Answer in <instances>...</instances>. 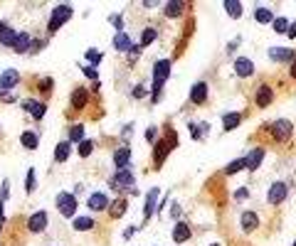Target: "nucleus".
Masks as SVG:
<instances>
[{"label":"nucleus","instance_id":"nucleus-1","mask_svg":"<svg viewBox=\"0 0 296 246\" xmlns=\"http://www.w3.org/2000/svg\"><path fill=\"white\" fill-rule=\"evenodd\" d=\"M170 67H173L170 59H158V62H153V71H151V79H153V87H151V104H158V101H161L163 87L168 84V79H170Z\"/></svg>","mask_w":296,"mask_h":246},{"label":"nucleus","instance_id":"nucleus-2","mask_svg":"<svg viewBox=\"0 0 296 246\" xmlns=\"http://www.w3.org/2000/svg\"><path fill=\"white\" fill-rule=\"evenodd\" d=\"M109 187L114 192H119L121 197H126L129 192L136 194V177H133L131 170H116L114 175L109 177Z\"/></svg>","mask_w":296,"mask_h":246},{"label":"nucleus","instance_id":"nucleus-3","mask_svg":"<svg viewBox=\"0 0 296 246\" xmlns=\"http://www.w3.org/2000/svg\"><path fill=\"white\" fill-rule=\"evenodd\" d=\"M72 15H74V8L72 5H67V3H62V5H55L52 8V13H50V22H47V35H55L62 25H67L69 20H72Z\"/></svg>","mask_w":296,"mask_h":246},{"label":"nucleus","instance_id":"nucleus-4","mask_svg":"<svg viewBox=\"0 0 296 246\" xmlns=\"http://www.w3.org/2000/svg\"><path fill=\"white\" fill-rule=\"evenodd\" d=\"M55 204H57V212H59L64 219H74V217H77L79 199L74 197L72 192H59V194H57V199H55Z\"/></svg>","mask_w":296,"mask_h":246},{"label":"nucleus","instance_id":"nucleus-5","mask_svg":"<svg viewBox=\"0 0 296 246\" xmlns=\"http://www.w3.org/2000/svg\"><path fill=\"white\" fill-rule=\"evenodd\" d=\"M267 131H269L274 143H286L291 138V133H294V126H291V121H286V118H277V121H272L267 126Z\"/></svg>","mask_w":296,"mask_h":246},{"label":"nucleus","instance_id":"nucleus-6","mask_svg":"<svg viewBox=\"0 0 296 246\" xmlns=\"http://www.w3.org/2000/svg\"><path fill=\"white\" fill-rule=\"evenodd\" d=\"M89 104H92V91L87 89V87H77L72 91V96H69V108L74 111V113H82L84 108H89Z\"/></svg>","mask_w":296,"mask_h":246},{"label":"nucleus","instance_id":"nucleus-7","mask_svg":"<svg viewBox=\"0 0 296 246\" xmlns=\"http://www.w3.org/2000/svg\"><path fill=\"white\" fill-rule=\"evenodd\" d=\"M158 197H161V187H151L146 194V202H143V224L146 227L148 222H151L156 217V210H158Z\"/></svg>","mask_w":296,"mask_h":246},{"label":"nucleus","instance_id":"nucleus-8","mask_svg":"<svg viewBox=\"0 0 296 246\" xmlns=\"http://www.w3.org/2000/svg\"><path fill=\"white\" fill-rule=\"evenodd\" d=\"M286 197H289V185H286L284 180H277V182L269 185V190H267V202L272 204V207H279L281 202H286Z\"/></svg>","mask_w":296,"mask_h":246},{"label":"nucleus","instance_id":"nucleus-9","mask_svg":"<svg viewBox=\"0 0 296 246\" xmlns=\"http://www.w3.org/2000/svg\"><path fill=\"white\" fill-rule=\"evenodd\" d=\"M274 89H272V84H267V81H262V84L257 87V91H254V106L257 108H267V106H272L274 104Z\"/></svg>","mask_w":296,"mask_h":246},{"label":"nucleus","instance_id":"nucleus-10","mask_svg":"<svg viewBox=\"0 0 296 246\" xmlns=\"http://www.w3.org/2000/svg\"><path fill=\"white\" fill-rule=\"evenodd\" d=\"M22 111L30 113L32 121H42L45 113H47V104L40 101V99H22Z\"/></svg>","mask_w":296,"mask_h":246},{"label":"nucleus","instance_id":"nucleus-11","mask_svg":"<svg viewBox=\"0 0 296 246\" xmlns=\"http://www.w3.org/2000/svg\"><path fill=\"white\" fill-rule=\"evenodd\" d=\"M264 155H267V148H264V145L252 148V150L244 155V170H247V173H254V170L264 162Z\"/></svg>","mask_w":296,"mask_h":246},{"label":"nucleus","instance_id":"nucleus-12","mask_svg":"<svg viewBox=\"0 0 296 246\" xmlns=\"http://www.w3.org/2000/svg\"><path fill=\"white\" fill-rule=\"evenodd\" d=\"M47 224H50V214L45 210H37L35 214L27 217V231H32V234H42L47 229Z\"/></svg>","mask_w":296,"mask_h":246},{"label":"nucleus","instance_id":"nucleus-13","mask_svg":"<svg viewBox=\"0 0 296 246\" xmlns=\"http://www.w3.org/2000/svg\"><path fill=\"white\" fill-rule=\"evenodd\" d=\"M116 170H131V145H119L111 158Z\"/></svg>","mask_w":296,"mask_h":246},{"label":"nucleus","instance_id":"nucleus-14","mask_svg":"<svg viewBox=\"0 0 296 246\" xmlns=\"http://www.w3.org/2000/svg\"><path fill=\"white\" fill-rule=\"evenodd\" d=\"M109 204H111V197L104 194V192H92L87 197V207L89 212H106L109 210Z\"/></svg>","mask_w":296,"mask_h":246},{"label":"nucleus","instance_id":"nucleus-15","mask_svg":"<svg viewBox=\"0 0 296 246\" xmlns=\"http://www.w3.org/2000/svg\"><path fill=\"white\" fill-rule=\"evenodd\" d=\"M129 204H131V197H114V199H111V204H109V217L111 219H121L124 214H126V210H129Z\"/></svg>","mask_w":296,"mask_h":246},{"label":"nucleus","instance_id":"nucleus-16","mask_svg":"<svg viewBox=\"0 0 296 246\" xmlns=\"http://www.w3.org/2000/svg\"><path fill=\"white\" fill-rule=\"evenodd\" d=\"M267 57H269L272 62H277V64H291V62L296 59V52L289 50V47H269Z\"/></svg>","mask_w":296,"mask_h":246},{"label":"nucleus","instance_id":"nucleus-17","mask_svg":"<svg viewBox=\"0 0 296 246\" xmlns=\"http://www.w3.org/2000/svg\"><path fill=\"white\" fill-rule=\"evenodd\" d=\"M207 96H210V84L207 81H198V84H193V89H190V104L193 106L207 104Z\"/></svg>","mask_w":296,"mask_h":246},{"label":"nucleus","instance_id":"nucleus-18","mask_svg":"<svg viewBox=\"0 0 296 246\" xmlns=\"http://www.w3.org/2000/svg\"><path fill=\"white\" fill-rule=\"evenodd\" d=\"M20 81H22V76H20L18 69H5L0 74V91H13Z\"/></svg>","mask_w":296,"mask_h":246},{"label":"nucleus","instance_id":"nucleus-19","mask_svg":"<svg viewBox=\"0 0 296 246\" xmlns=\"http://www.w3.org/2000/svg\"><path fill=\"white\" fill-rule=\"evenodd\" d=\"M32 47H35V37H32L30 32H18V39H15L13 52H15V54H30Z\"/></svg>","mask_w":296,"mask_h":246},{"label":"nucleus","instance_id":"nucleus-20","mask_svg":"<svg viewBox=\"0 0 296 246\" xmlns=\"http://www.w3.org/2000/svg\"><path fill=\"white\" fill-rule=\"evenodd\" d=\"M170 145L163 141V138H158V143L153 145V170H158L161 165H163V162H166V158L170 155Z\"/></svg>","mask_w":296,"mask_h":246},{"label":"nucleus","instance_id":"nucleus-21","mask_svg":"<svg viewBox=\"0 0 296 246\" xmlns=\"http://www.w3.org/2000/svg\"><path fill=\"white\" fill-rule=\"evenodd\" d=\"M232 69H235V74H237L240 79H249V76L254 74V62H252L249 57H237L235 64H232Z\"/></svg>","mask_w":296,"mask_h":246},{"label":"nucleus","instance_id":"nucleus-22","mask_svg":"<svg viewBox=\"0 0 296 246\" xmlns=\"http://www.w3.org/2000/svg\"><path fill=\"white\" fill-rule=\"evenodd\" d=\"M193 239V229H190V224L188 222H175V227H173V241L175 244H185V241H190Z\"/></svg>","mask_w":296,"mask_h":246},{"label":"nucleus","instance_id":"nucleus-23","mask_svg":"<svg viewBox=\"0 0 296 246\" xmlns=\"http://www.w3.org/2000/svg\"><path fill=\"white\" fill-rule=\"evenodd\" d=\"M185 8H188V5H185L183 0H168V3L163 5V13H166L168 20H178V18H183Z\"/></svg>","mask_w":296,"mask_h":246},{"label":"nucleus","instance_id":"nucleus-24","mask_svg":"<svg viewBox=\"0 0 296 246\" xmlns=\"http://www.w3.org/2000/svg\"><path fill=\"white\" fill-rule=\"evenodd\" d=\"M111 45H114V50H116V52H124V54H126V52L133 47V39H131V35L124 30V32H116V35H114Z\"/></svg>","mask_w":296,"mask_h":246},{"label":"nucleus","instance_id":"nucleus-25","mask_svg":"<svg viewBox=\"0 0 296 246\" xmlns=\"http://www.w3.org/2000/svg\"><path fill=\"white\" fill-rule=\"evenodd\" d=\"M244 121V113H240V111H230V113H225L222 116V131H235L240 123Z\"/></svg>","mask_w":296,"mask_h":246},{"label":"nucleus","instance_id":"nucleus-26","mask_svg":"<svg viewBox=\"0 0 296 246\" xmlns=\"http://www.w3.org/2000/svg\"><path fill=\"white\" fill-rule=\"evenodd\" d=\"M240 227H242V231L252 234V231L259 227V214H257V212H242V214H240Z\"/></svg>","mask_w":296,"mask_h":246},{"label":"nucleus","instance_id":"nucleus-27","mask_svg":"<svg viewBox=\"0 0 296 246\" xmlns=\"http://www.w3.org/2000/svg\"><path fill=\"white\" fill-rule=\"evenodd\" d=\"M72 229L74 231H94L96 229V219L94 217H74L72 219Z\"/></svg>","mask_w":296,"mask_h":246},{"label":"nucleus","instance_id":"nucleus-28","mask_svg":"<svg viewBox=\"0 0 296 246\" xmlns=\"http://www.w3.org/2000/svg\"><path fill=\"white\" fill-rule=\"evenodd\" d=\"M274 10L272 8H264V5H257L254 8V20L259 22V25H272L274 22Z\"/></svg>","mask_w":296,"mask_h":246},{"label":"nucleus","instance_id":"nucleus-29","mask_svg":"<svg viewBox=\"0 0 296 246\" xmlns=\"http://www.w3.org/2000/svg\"><path fill=\"white\" fill-rule=\"evenodd\" d=\"M15 39H18V30H13L10 25H5L3 30H0V45L3 47H15Z\"/></svg>","mask_w":296,"mask_h":246},{"label":"nucleus","instance_id":"nucleus-30","mask_svg":"<svg viewBox=\"0 0 296 246\" xmlns=\"http://www.w3.org/2000/svg\"><path fill=\"white\" fill-rule=\"evenodd\" d=\"M72 155V143L69 141H59L55 148V162H67Z\"/></svg>","mask_w":296,"mask_h":246},{"label":"nucleus","instance_id":"nucleus-31","mask_svg":"<svg viewBox=\"0 0 296 246\" xmlns=\"http://www.w3.org/2000/svg\"><path fill=\"white\" fill-rule=\"evenodd\" d=\"M156 39H158V27H143L141 30V39H138V45L141 47H148V45H153L156 42Z\"/></svg>","mask_w":296,"mask_h":246},{"label":"nucleus","instance_id":"nucleus-32","mask_svg":"<svg viewBox=\"0 0 296 246\" xmlns=\"http://www.w3.org/2000/svg\"><path fill=\"white\" fill-rule=\"evenodd\" d=\"M20 145H22L25 150H37V145H40V138H37L35 131H22V136H20Z\"/></svg>","mask_w":296,"mask_h":246},{"label":"nucleus","instance_id":"nucleus-33","mask_svg":"<svg viewBox=\"0 0 296 246\" xmlns=\"http://www.w3.org/2000/svg\"><path fill=\"white\" fill-rule=\"evenodd\" d=\"M87 136H84V123H74V126H69V133H67V141L74 145V143H82Z\"/></svg>","mask_w":296,"mask_h":246},{"label":"nucleus","instance_id":"nucleus-34","mask_svg":"<svg viewBox=\"0 0 296 246\" xmlns=\"http://www.w3.org/2000/svg\"><path fill=\"white\" fill-rule=\"evenodd\" d=\"M222 8H225V13H227L232 20H240L242 13H244L242 3H237V0H225V3H222Z\"/></svg>","mask_w":296,"mask_h":246},{"label":"nucleus","instance_id":"nucleus-35","mask_svg":"<svg viewBox=\"0 0 296 246\" xmlns=\"http://www.w3.org/2000/svg\"><path fill=\"white\" fill-rule=\"evenodd\" d=\"M188 128H190V133H193V141H203V138H205V133H210V123H207V121H203L200 126H195V123L190 121V123H188Z\"/></svg>","mask_w":296,"mask_h":246},{"label":"nucleus","instance_id":"nucleus-36","mask_svg":"<svg viewBox=\"0 0 296 246\" xmlns=\"http://www.w3.org/2000/svg\"><path fill=\"white\" fill-rule=\"evenodd\" d=\"M37 89H40V96H42V99H50V94H52V89H55V79H52V76H42L40 84H37Z\"/></svg>","mask_w":296,"mask_h":246},{"label":"nucleus","instance_id":"nucleus-37","mask_svg":"<svg viewBox=\"0 0 296 246\" xmlns=\"http://www.w3.org/2000/svg\"><path fill=\"white\" fill-rule=\"evenodd\" d=\"M240 170H244V158H237V160H232L230 165H227L225 170H222V175H225V177H232V175H237Z\"/></svg>","mask_w":296,"mask_h":246},{"label":"nucleus","instance_id":"nucleus-38","mask_svg":"<svg viewBox=\"0 0 296 246\" xmlns=\"http://www.w3.org/2000/svg\"><path fill=\"white\" fill-rule=\"evenodd\" d=\"M84 59H87V67H96V64H101V59H104V52H99V50H87L84 52Z\"/></svg>","mask_w":296,"mask_h":246},{"label":"nucleus","instance_id":"nucleus-39","mask_svg":"<svg viewBox=\"0 0 296 246\" xmlns=\"http://www.w3.org/2000/svg\"><path fill=\"white\" fill-rule=\"evenodd\" d=\"M77 153H79V158H89V155L94 153V141H92V138H84V141L79 143Z\"/></svg>","mask_w":296,"mask_h":246},{"label":"nucleus","instance_id":"nucleus-40","mask_svg":"<svg viewBox=\"0 0 296 246\" xmlns=\"http://www.w3.org/2000/svg\"><path fill=\"white\" fill-rule=\"evenodd\" d=\"M35 190H37V177H35V168H30L27 175H25V192L32 194Z\"/></svg>","mask_w":296,"mask_h":246},{"label":"nucleus","instance_id":"nucleus-41","mask_svg":"<svg viewBox=\"0 0 296 246\" xmlns=\"http://www.w3.org/2000/svg\"><path fill=\"white\" fill-rule=\"evenodd\" d=\"M272 27H274L277 35H286V32H289V20H286V18H274Z\"/></svg>","mask_w":296,"mask_h":246},{"label":"nucleus","instance_id":"nucleus-42","mask_svg":"<svg viewBox=\"0 0 296 246\" xmlns=\"http://www.w3.org/2000/svg\"><path fill=\"white\" fill-rule=\"evenodd\" d=\"M146 143H151V145L158 143V128L156 126H148L146 128Z\"/></svg>","mask_w":296,"mask_h":246},{"label":"nucleus","instance_id":"nucleus-43","mask_svg":"<svg viewBox=\"0 0 296 246\" xmlns=\"http://www.w3.org/2000/svg\"><path fill=\"white\" fill-rule=\"evenodd\" d=\"M109 22L116 27V32H124V15H119V13H114V15H109Z\"/></svg>","mask_w":296,"mask_h":246},{"label":"nucleus","instance_id":"nucleus-44","mask_svg":"<svg viewBox=\"0 0 296 246\" xmlns=\"http://www.w3.org/2000/svg\"><path fill=\"white\" fill-rule=\"evenodd\" d=\"M82 71H84V76H87L89 81H99V74H96V69H94V67H87V64H84V67H82Z\"/></svg>","mask_w":296,"mask_h":246},{"label":"nucleus","instance_id":"nucleus-45","mask_svg":"<svg viewBox=\"0 0 296 246\" xmlns=\"http://www.w3.org/2000/svg\"><path fill=\"white\" fill-rule=\"evenodd\" d=\"M18 96L13 91H0V104H15Z\"/></svg>","mask_w":296,"mask_h":246},{"label":"nucleus","instance_id":"nucleus-46","mask_svg":"<svg viewBox=\"0 0 296 246\" xmlns=\"http://www.w3.org/2000/svg\"><path fill=\"white\" fill-rule=\"evenodd\" d=\"M141 50H143V47H141V45H133V47H131V50H129V52H126V57H129V59H131V62H136V59H138V57H141Z\"/></svg>","mask_w":296,"mask_h":246},{"label":"nucleus","instance_id":"nucleus-47","mask_svg":"<svg viewBox=\"0 0 296 246\" xmlns=\"http://www.w3.org/2000/svg\"><path fill=\"white\" fill-rule=\"evenodd\" d=\"M249 194H252L249 187H240V190L235 192V199H237V202H244V199H249Z\"/></svg>","mask_w":296,"mask_h":246},{"label":"nucleus","instance_id":"nucleus-48","mask_svg":"<svg viewBox=\"0 0 296 246\" xmlns=\"http://www.w3.org/2000/svg\"><path fill=\"white\" fill-rule=\"evenodd\" d=\"M180 217H183V210H180V204L175 202L173 207H170V219H175V222H180Z\"/></svg>","mask_w":296,"mask_h":246},{"label":"nucleus","instance_id":"nucleus-49","mask_svg":"<svg viewBox=\"0 0 296 246\" xmlns=\"http://www.w3.org/2000/svg\"><path fill=\"white\" fill-rule=\"evenodd\" d=\"M8 194H10V180H3V187H0V199H8Z\"/></svg>","mask_w":296,"mask_h":246},{"label":"nucleus","instance_id":"nucleus-50","mask_svg":"<svg viewBox=\"0 0 296 246\" xmlns=\"http://www.w3.org/2000/svg\"><path fill=\"white\" fill-rule=\"evenodd\" d=\"M131 133H133V123H129V126H124V131H121V141L126 143V141L131 138Z\"/></svg>","mask_w":296,"mask_h":246},{"label":"nucleus","instance_id":"nucleus-51","mask_svg":"<svg viewBox=\"0 0 296 246\" xmlns=\"http://www.w3.org/2000/svg\"><path fill=\"white\" fill-rule=\"evenodd\" d=\"M131 96H133V99H143V96H146V87H136V89L131 91Z\"/></svg>","mask_w":296,"mask_h":246},{"label":"nucleus","instance_id":"nucleus-52","mask_svg":"<svg viewBox=\"0 0 296 246\" xmlns=\"http://www.w3.org/2000/svg\"><path fill=\"white\" fill-rule=\"evenodd\" d=\"M136 229H138V227H129V229H124V239H126V241H129V239H133Z\"/></svg>","mask_w":296,"mask_h":246},{"label":"nucleus","instance_id":"nucleus-53","mask_svg":"<svg viewBox=\"0 0 296 246\" xmlns=\"http://www.w3.org/2000/svg\"><path fill=\"white\" fill-rule=\"evenodd\" d=\"M3 204H5V202H3V199H0V227H3V224H5V207H3Z\"/></svg>","mask_w":296,"mask_h":246},{"label":"nucleus","instance_id":"nucleus-54","mask_svg":"<svg viewBox=\"0 0 296 246\" xmlns=\"http://www.w3.org/2000/svg\"><path fill=\"white\" fill-rule=\"evenodd\" d=\"M286 37H289V39H296V22H294V25H289V32H286Z\"/></svg>","mask_w":296,"mask_h":246},{"label":"nucleus","instance_id":"nucleus-55","mask_svg":"<svg viewBox=\"0 0 296 246\" xmlns=\"http://www.w3.org/2000/svg\"><path fill=\"white\" fill-rule=\"evenodd\" d=\"M289 76H291V79H296V59L289 64Z\"/></svg>","mask_w":296,"mask_h":246},{"label":"nucleus","instance_id":"nucleus-56","mask_svg":"<svg viewBox=\"0 0 296 246\" xmlns=\"http://www.w3.org/2000/svg\"><path fill=\"white\" fill-rule=\"evenodd\" d=\"M158 3H156V0H143V8H156Z\"/></svg>","mask_w":296,"mask_h":246},{"label":"nucleus","instance_id":"nucleus-57","mask_svg":"<svg viewBox=\"0 0 296 246\" xmlns=\"http://www.w3.org/2000/svg\"><path fill=\"white\" fill-rule=\"evenodd\" d=\"M3 27H5V22H3V20H0V30H3Z\"/></svg>","mask_w":296,"mask_h":246},{"label":"nucleus","instance_id":"nucleus-58","mask_svg":"<svg viewBox=\"0 0 296 246\" xmlns=\"http://www.w3.org/2000/svg\"><path fill=\"white\" fill-rule=\"evenodd\" d=\"M210 246H220V244H210Z\"/></svg>","mask_w":296,"mask_h":246},{"label":"nucleus","instance_id":"nucleus-59","mask_svg":"<svg viewBox=\"0 0 296 246\" xmlns=\"http://www.w3.org/2000/svg\"><path fill=\"white\" fill-rule=\"evenodd\" d=\"M291 246H296V241H294V244H291Z\"/></svg>","mask_w":296,"mask_h":246}]
</instances>
